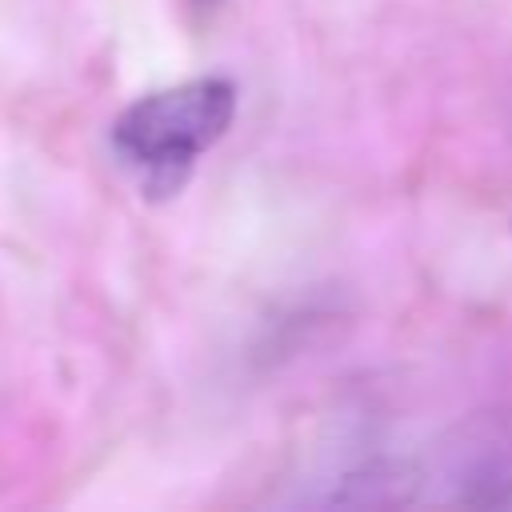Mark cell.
Instances as JSON below:
<instances>
[{
	"instance_id": "2",
	"label": "cell",
	"mask_w": 512,
	"mask_h": 512,
	"mask_svg": "<svg viewBox=\"0 0 512 512\" xmlns=\"http://www.w3.org/2000/svg\"><path fill=\"white\" fill-rule=\"evenodd\" d=\"M192 4H196V8H216L220 0H192Z\"/></svg>"
},
{
	"instance_id": "1",
	"label": "cell",
	"mask_w": 512,
	"mask_h": 512,
	"mask_svg": "<svg viewBox=\"0 0 512 512\" xmlns=\"http://www.w3.org/2000/svg\"><path fill=\"white\" fill-rule=\"evenodd\" d=\"M232 116H236L232 80L200 76L132 100L112 124V144L128 164H136L152 180L180 184L192 160L228 132Z\"/></svg>"
}]
</instances>
